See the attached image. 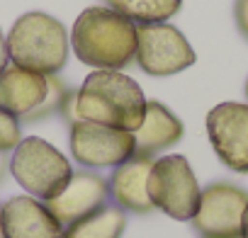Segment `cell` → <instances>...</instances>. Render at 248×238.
<instances>
[{
  "label": "cell",
  "instance_id": "17",
  "mask_svg": "<svg viewBox=\"0 0 248 238\" xmlns=\"http://www.w3.org/2000/svg\"><path fill=\"white\" fill-rule=\"evenodd\" d=\"M49 78V90H46V97H44V102L25 119V122H37V119H44V117H49V114H56V112H61L63 109V104H66V100H68V95L73 92V90H68L66 88V83L59 78V73L56 75H46Z\"/></svg>",
  "mask_w": 248,
  "mask_h": 238
},
{
  "label": "cell",
  "instance_id": "20",
  "mask_svg": "<svg viewBox=\"0 0 248 238\" xmlns=\"http://www.w3.org/2000/svg\"><path fill=\"white\" fill-rule=\"evenodd\" d=\"M10 66V56H8V44H5V34L0 30V73Z\"/></svg>",
  "mask_w": 248,
  "mask_h": 238
},
{
  "label": "cell",
  "instance_id": "11",
  "mask_svg": "<svg viewBox=\"0 0 248 238\" xmlns=\"http://www.w3.org/2000/svg\"><path fill=\"white\" fill-rule=\"evenodd\" d=\"M107 197H109V182L102 175L90 170H78L73 173L66 190L44 204L63 226H71L73 221L102 209L107 204Z\"/></svg>",
  "mask_w": 248,
  "mask_h": 238
},
{
  "label": "cell",
  "instance_id": "9",
  "mask_svg": "<svg viewBox=\"0 0 248 238\" xmlns=\"http://www.w3.org/2000/svg\"><path fill=\"white\" fill-rule=\"evenodd\" d=\"M207 136L217 158L233 173L248 175V104L221 102L207 114Z\"/></svg>",
  "mask_w": 248,
  "mask_h": 238
},
{
  "label": "cell",
  "instance_id": "19",
  "mask_svg": "<svg viewBox=\"0 0 248 238\" xmlns=\"http://www.w3.org/2000/svg\"><path fill=\"white\" fill-rule=\"evenodd\" d=\"M233 15H236V25H238L241 34L248 39V0H236Z\"/></svg>",
  "mask_w": 248,
  "mask_h": 238
},
{
  "label": "cell",
  "instance_id": "7",
  "mask_svg": "<svg viewBox=\"0 0 248 238\" xmlns=\"http://www.w3.org/2000/svg\"><path fill=\"white\" fill-rule=\"evenodd\" d=\"M68 141L73 158L85 168H117L137 153L134 132L85 122V119L71 124Z\"/></svg>",
  "mask_w": 248,
  "mask_h": 238
},
{
  "label": "cell",
  "instance_id": "25",
  "mask_svg": "<svg viewBox=\"0 0 248 238\" xmlns=\"http://www.w3.org/2000/svg\"><path fill=\"white\" fill-rule=\"evenodd\" d=\"M0 209H3V207H0Z\"/></svg>",
  "mask_w": 248,
  "mask_h": 238
},
{
  "label": "cell",
  "instance_id": "13",
  "mask_svg": "<svg viewBox=\"0 0 248 238\" xmlns=\"http://www.w3.org/2000/svg\"><path fill=\"white\" fill-rule=\"evenodd\" d=\"M156 158L149 156H132L127 163H122L114 168V173L109 175V197L114 199V204L124 211L132 214H149L154 211V202L149 197L146 182H149V170L154 165Z\"/></svg>",
  "mask_w": 248,
  "mask_h": 238
},
{
  "label": "cell",
  "instance_id": "21",
  "mask_svg": "<svg viewBox=\"0 0 248 238\" xmlns=\"http://www.w3.org/2000/svg\"><path fill=\"white\" fill-rule=\"evenodd\" d=\"M10 173V158L3 153V151H0V182H3L5 180V175Z\"/></svg>",
  "mask_w": 248,
  "mask_h": 238
},
{
  "label": "cell",
  "instance_id": "23",
  "mask_svg": "<svg viewBox=\"0 0 248 238\" xmlns=\"http://www.w3.org/2000/svg\"><path fill=\"white\" fill-rule=\"evenodd\" d=\"M246 97H248V80H246Z\"/></svg>",
  "mask_w": 248,
  "mask_h": 238
},
{
  "label": "cell",
  "instance_id": "1",
  "mask_svg": "<svg viewBox=\"0 0 248 238\" xmlns=\"http://www.w3.org/2000/svg\"><path fill=\"white\" fill-rule=\"evenodd\" d=\"M68 37L78 61L93 71H122L137 61V25L107 5L85 8Z\"/></svg>",
  "mask_w": 248,
  "mask_h": 238
},
{
  "label": "cell",
  "instance_id": "14",
  "mask_svg": "<svg viewBox=\"0 0 248 238\" xmlns=\"http://www.w3.org/2000/svg\"><path fill=\"white\" fill-rule=\"evenodd\" d=\"M185 134L180 119L158 100H146V114L141 127L134 132L137 156L156 158V153L175 146Z\"/></svg>",
  "mask_w": 248,
  "mask_h": 238
},
{
  "label": "cell",
  "instance_id": "24",
  "mask_svg": "<svg viewBox=\"0 0 248 238\" xmlns=\"http://www.w3.org/2000/svg\"><path fill=\"white\" fill-rule=\"evenodd\" d=\"M233 238H241V236H233Z\"/></svg>",
  "mask_w": 248,
  "mask_h": 238
},
{
  "label": "cell",
  "instance_id": "8",
  "mask_svg": "<svg viewBox=\"0 0 248 238\" xmlns=\"http://www.w3.org/2000/svg\"><path fill=\"white\" fill-rule=\"evenodd\" d=\"M248 204V192L231 182H212L200 194V207L192 226L202 238H233L241 236V221Z\"/></svg>",
  "mask_w": 248,
  "mask_h": 238
},
{
  "label": "cell",
  "instance_id": "5",
  "mask_svg": "<svg viewBox=\"0 0 248 238\" xmlns=\"http://www.w3.org/2000/svg\"><path fill=\"white\" fill-rule=\"evenodd\" d=\"M146 190L154 207L175 221H192L200 207L202 190L185 156L156 158L149 170Z\"/></svg>",
  "mask_w": 248,
  "mask_h": 238
},
{
  "label": "cell",
  "instance_id": "2",
  "mask_svg": "<svg viewBox=\"0 0 248 238\" xmlns=\"http://www.w3.org/2000/svg\"><path fill=\"white\" fill-rule=\"evenodd\" d=\"M78 119L137 132L146 114L141 85L122 71H93L76 92Z\"/></svg>",
  "mask_w": 248,
  "mask_h": 238
},
{
  "label": "cell",
  "instance_id": "22",
  "mask_svg": "<svg viewBox=\"0 0 248 238\" xmlns=\"http://www.w3.org/2000/svg\"><path fill=\"white\" fill-rule=\"evenodd\" d=\"M241 238H248V204L243 211V221H241Z\"/></svg>",
  "mask_w": 248,
  "mask_h": 238
},
{
  "label": "cell",
  "instance_id": "3",
  "mask_svg": "<svg viewBox=\"0 0 248 238\" xmlns=\"http://www.w3.org/2000/svg\"><path fill=\"white\" fill-rule=\"evenodd\" d=\"M5 44L10 63L56 75L68 61L71 37L56 17L46 13H27L13 25Z\"/></svg>",
  "mask_w": 248,
  "mask_h": 238
},
{
  "label": "cell",
  "instance_id": "10",
  "mask_svg": "<svg viewBox=\"0 0 248 238\" xmlns=\"http://www.w3.org/2000/svg\"><path fill=\"white\" fill-rule=\"evenodd\" d=\"M63 223L37 197H13L0 209L3 238H63Z\"/></svg>",
  "mask_w": 248,
  "mask_h": 238
},
{
  "label": "cell",
  "instance_id": "16",
  "mask_svg": "<svg viewBox=\"0 0 248 238\" xmlns=\"http://www.w3.org/2000/svg\"><path fill=\"white\" fill-rule=\"evenodd\" d=\"M105 5L117 10L134 25H156L168 22L178 15L183 0H105Z\"/></svg>",
  "mask_w": 248,
  "mask_h": 238
},
{
  "label": "cell",
  "instance_id": "12",
  "mask_svg": "<svg viewBox=\"0 0 248 238\" xmlns=\"http://www.w3.org/2000/svg\"><path fill=\"white\" fill-rule=\"evenodd\" d=\"M49 78L44 73L10 63L0 73V109L27 119L46 97Z\"/></svg>",
  "mask_w": 248,
  "mask_h": 238
},
{
  "label": "cell",
  "instance_id": "15",
  "mask_svg": "<svg viewBox=\"0 0 248 238\" xmlns=\"http://www.w3.org/2000/svg\"><path fill=\"white\" fill-rule=\"evenodd\" d=\"M127 228V214L117 204H105L102 209L73 221L63 228V238H122Z\"/></svg>",
  "mask_w": 248,
  "mask_h": 238
},
{
  "label": "cell",
  "instance_id": "4",
  "mask_svg": "<svg viewBox=\"0 0 248 238\" xmlns=\"http://www.w3.org/2000/svg\"><path fill=\"white\" fill-rule=\"evenodd\" d=\"M10 173L30 197L49 202L59 197L73 178L68 158L39 136L22 139L10 156Z\"/></svg>",
  "mask_w": 248,
  "mask_h": 238
},
{
  "label": "cell",
  "instance_id": "6",
  "mask_svg": "<svg viewBox=\"0 0 248 238\" xmlns=\"http://www.w3.org/2000/svg\"><path fill=\"white\" fill-rule=\"evenodd\" d=\"M195 61V49L178 27L168 22L137 25V63L144 73L166 78L190 68Z\"/></svg>",
  "mask_w": 248,
  "mask_h": 238
},
{
  "label": "cell",
  "instance_id": "18",
  "mask_svg": "<svg viewBox=\"0 0 248 238\" xmlns=\"http://www.w3.org/2000/svg\"><path fill=\"white\" fill-rule=\"evenodd\" d=\"M22 119H17L15 114L0 109V151L8 153L15 151L17 144L22 141V127H20Z\"/></svg>",
  "mask_w": 248,
  "mask_h": 238
}]
</instances>
